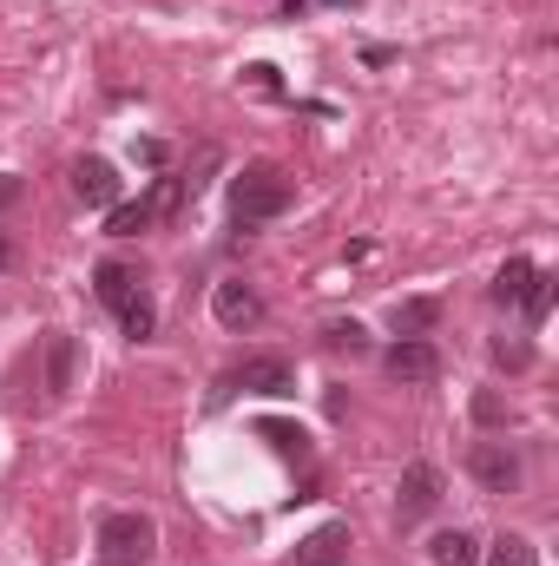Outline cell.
<instances>
[{
	"label": "cell",
	"instance_id": "13",
	"mask_svg": "<svg viewBox=\"0 0 559 566\" xmlns=\"http://www.w3.org/2000/svg\"><path fill=\"white\" fill-rule=\"evenodd\" d=\"M428 560L434 566H481V541H474L467 527H447V534L428 541Z\"/></svg>",
	"mask_w": 559,
	"mask_h": 566
},
{
	"label": "cell",
	"instance_id": "11",
	"mask_svg": "<svg viewBox=\"0 0 559 566\" xmlns=\"http://www.w3.org/2000/svg\"><path fill=\"white\" fill-rule=\"evenodd\" d=\"M93 290H99V303H106V310L119 316V310H126V303L139 296V271H133V264H119V258H106V264L93 271Z\"/></svg>",
	"mask_w": 559,
	"mask_h": 566
},
{
	"label": "cell",
	"instance_id": "12",
	"mask_svg": "<svg viewBox=\"0 0 559 566\" xmlns=\"http://www.w3.org/2000/svg\"><path fill=\"white\" fill-rule=\"evenodd\" d=\"M80 369V343L73 336H46V396H66Z\"/></svg>",
	"mask_w": 559,
	"mask_h": 566
},
{
	"label": "cell",
	"instance_id": "14",
	"mask_svg": "<svg viewBox=\"0 0 559 566\" xmlns=\"http://www.w3.org/2000/svg\"><path fill=\"white\" fill-rule=\"evenodd\" d=\"M434 316H441V303H434V296H409V303H395V310H389L395 336H428V329H434Z\"/></svg>",
	"mask_w": 559,
	"mask_h": 566
},
{
	"label": "cell",
	"instance_id": "3",
	"mask_svg": "<svg viewBox=\"0 0 559 566\" xmlns=\"http://www.w3.org/2000/svg\"><path fill=\"white\" fill-rule=\"evenodd\" d=\"M178 198H184V178H151V191H145L139 205H113L106 231H113V238H139V231H151L158 218L178 211Z\"/></svg>",
	"mask_w": 559,
	"mask_h": 566
},
{
	"label": "cell",
	"instance_id": "9",
	"mask_svg": "<svg viewBox=\"0 0 559 566\" xmlns=\"http://www.w3.org/2000/svg\"><path fill=\"white\" fill-rule=\"evenodd\" d=\"M231 389H251V396H289L296 389V369L283 356H244V369L231 376Z\"/></svg>",
	"mask_w": 559,
	"mask_h": 566
},
{
	"label": "cell",
	"instance_id": "17",
	"mask_svg": "<svg viewBox=\"0 0 559 566\" xmlns=\"http://www.w3.org/2000/svg\"><path fill=\"white\" fill-rule=\"evenodd\" d=\"M527 283H534V264H527V258H507V264H500V277H494V303H500V310H514V303L527 296Z\"/></svg>",
	"mask_w": 559,
	"mask_h": 566
},
{
	"label": "cell",
	"instance_id": "19",
	"mask_svg": "<svg viewBox=\"0 0 559 566\" xmlns=\"http://www.w3.org/2000/svg\"><path fill=\"white\" fill-rule=\"evenodd\" d=\"M119 329H126V336H133V343H145V336H151V329H158V303H151V296H133V303H126V310H119Z\"/></svg>",
	"mask_w": 559,
	"mask_h": 566
},
{
	"label": "cell",
	"instance_id": "5",
	"mask_svg": "<svg viewBox=\"0 0 559 566\" xmlns=\"http://www.w3.org/2000/svg\"><path fill=\"white\" fill-rule=\"evenodd\" d=\"M211 316H218L231 336H244V329L264 323V296H257L244 277H224V283H211Z\"/></svg>",
	"mask_w": 559,
	"mask_h": 566
},
{
	"label": "cell",
	"instance_id": "1",
	"mask_svg": "<svg viewBox=\"0 0 559 566\" xmlns=\"http://www.w3.org/2000/svg\"><path fill=\"white\" fill-rule=\"evenodd\" d=\"M296 205V185L283 178V165H244L238 178H231V211L244 218V224H264V218H283Z\"/></svg>",
	"mask_w": 559,
	"mask_h": 566
},
{
	"label": "cell",
	"instance_id": "8",
	"mask_svg": "<svg viewBox=\"0 0 559 566\" xmlns=\"http://www.w3.org/2000/svg\"><path fill=\"white\" fill-rule=\"evenodd\" d=\"M119 165L113 158H80L73 165V191H80V205H93V211H113L119 205Z\"/></svg>",
	"mask_w": 559,
	"mask_h": 566
},
{
	"label": "cell",
	"instance_id": "6",
	"mask_svg": "<svg viewBox=\"0 0 559 566\" xmlns=\"http://www.w3.org/2000/svg\"><path fill=\"white\" fill-rule=\"evenodd\" d=\"M382 369H389L395 382L421 389V382H434V376H441V356H434V343H428V336H402V343L382 356Z\"/></svg>",
	"mask_w": 559,
	"mask_h": 566
},
{
	"label": "cell",
	"instance_id": "18",
	"mask_svg": "<svg viewBox=\"0 0 559 566\" xmlns=\"http://www.w3.org/2000/svg\"><path fill=\"white\" fill-rule=\"evenodd\" d=\"M487 566H540V547H534L527 534H500V541L487 547Z\"/></svg>",
	"mask_w": 559,
	"mask_h": 566
},
{
	"label": "cell",
	"instance_id": "16",
	"mask_svg": "<svg viewBox=\"0 0 559 566\" xmlns=\"http://www.w3.org/2000/svg\"><path fill=\"white\" fill-rule=\"evenodd\" d=\"M316 336H323V349H349V356H362V349H369V329H362L356 316H329Z\"/></svg>",
	"mask_w": 559,
	"mask_h": 566
},
{
	"label": "cell",
	"instance_id": "24",
	"mask_svg": "<svg viewBox=\"0 0 559 566\" xmlns=\"http://www.w3.org/2000/svg\"><path fill=\"white\" fill-rule=\"evenodd\" d=\"M251 86L257 93H277V66H251Z\"/></svg>",
	"mask_w": 559,
	"mask_h": 566
},
{
	"label": "cell",
	"instance_id": "25",
	"mask_svg": "<svg viewBox=\"0 0 559 566\" xmlns=\"http://www.w3.org/2000/svg\"><path fill=\"white\" fill-rule=\"evenodd\" d=\"M13 198H20V178H13V171H0V211H7Z\"/></svg>",
	"mask_w": 559,
	"mask_h": 566
},
{
	"label": "cell",
	"instance_id": "4",
	"mask_svg": "<svg viewBox=\"0 0 559 566\" xmlns=\"http://www.w3.org/2000/svg\"><path fill=\"white\" fill-rule=\"evenodd\" d=\"M467 474H474L487 494H514V488H520V454H514V441H474V448H467Z\"/></svg>",
	"mask_w": 559,
	"mask_h": 566
},
{
	"label": "cell",
	"instance_id": "2",
	"mask_svg": "<svg viewBox=\"0 0 559 566\" xmlns=\"http://www.w3.org/2000/svg\"><path fill=\"white\" fill-rule=\"evenodd\" d=\"M99 560L106 566H145L158 554V521L139 514V507H113V514H99Z\"/></svg>",
	"mask_w": 559,
	"mask_h": 566
},
{
	"label": "cell",
	"instance_id": "21",
	"mask_svg": "<svg viewBox=\"0 0 559 566\" xmlns=\"http://www.w3.org/2000/svg\"><path fill=\"white\" fill-rule=\"evenodd\" d=\"M494 363H500V369H527V343H507V336H500V343H494Z\"/></svg>",
	"mask_w": 559,
	"mask_h": 566
},
{
	"label": "cell",
	"instance_id": "7",
	"mask_svg": "<svg viewBox=\"0 0 559 566\" xmlns=\"http://www.w3.org/2000/svg\"><path fill=\"white\" fill-rule=\"evenodd\" d=\"M395 507H402V521L434 514V507H441V468L409 461V468H402V481H395Z\"/></svg>",
	"mask_w": 559,
	"mask_h": 566
},
{
	"label": "cell",
	"instance_id": "23",
	"mask_svg": "<svg viewBox=\"0 0 559 566\" xmlns=\"http://www.w3.org/2000/svg\"><path fill=\"white\" fill-rule=\"evenodd\" d=\"M474 416H481V422H507V409H500V396H474Z\"/></svg>",
	"mask_w": 559,
	"mask_h": 566
},
{
	"label": "cell",
	"instance_id": "22",
	"mask_svg": "<svg viewBox=\"0 0 559 566\" xmlns=\"http://www.w3.org/2000/svg\"><path fill=\"white\" fill-rule=\"evenodd\" d=\"M133 158H139V165H165V158H171V145H165V139H133Z\"/></svg>",
	"mask_w": 559,
	"mask_h": 566
},
{
	"label": "cell",
	"instance_id": "26",
	"mask_svg": "<svg viewBox=\"0 0 559 566\" xmlns=\"http://www.w3.org/2000/svg\"><path fill=\"white\" fill-rule=\"evenodd\" d=\"M0 271H13V238L0 231Z\"/></svg>",
	"mask_w": 559,
	"mask_h": 566
},
{
	"label": "cell",
	"instance_id": "20",
	"mask_svg": "<svg viewBox=\"0 0 559 566\" xmlns=\"http://www.w3.org/2000/svg\"><path fill=\"white\" fill-rule=\"evenodd\" d=\"M520 310H527V323H547V310H553V277H547V271H534L527 296H520Z\"/></svg>",
	"mask_w": 559,
	"mask_h": 566
},
{
	"label": "cell",
	"instance_id": "10",
	"mask_svg": "<svg viewBox=\"0 0 559 566\" xmlns=\"http://www.w3.org/2000/svg\"><path fill=\"white\" fill-rule=\"evenodd\" d=\"M349 560V527L342 521H323L316 534L296 541V566H342Z\"/></svg>",
	"mask_w": 559,
	"mask_h": 566
},
{
	"label": "cell",
	"instance_id": "15",
	"mask_svg": "<svg viewBox=\"0 0 559 566\" xmlns=\"http://www.w3.org/2000/svg\"><path fill=\"white\" fill-rule=\"evenodd\" d=\"M257 434L277 448L283 461H309V434H303L296 422H277V416H264V422H257Z\"/></svg>",
	"mask_w": 559,
	"mask_h": 566
}]
</instances>
